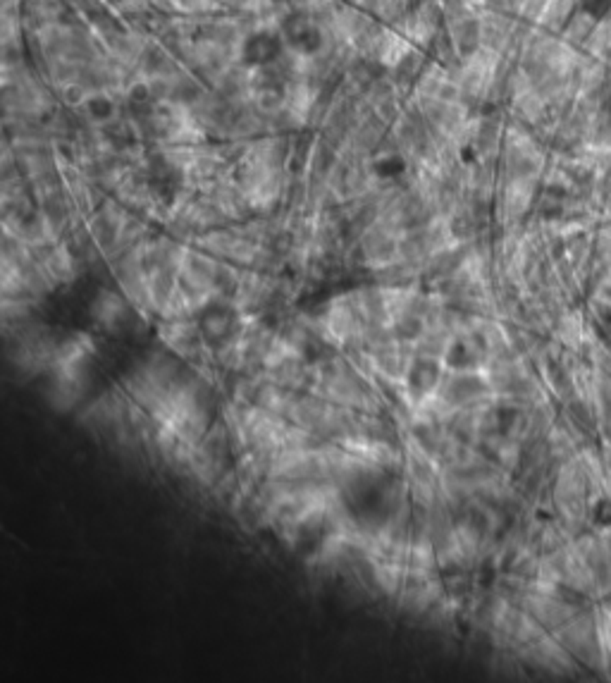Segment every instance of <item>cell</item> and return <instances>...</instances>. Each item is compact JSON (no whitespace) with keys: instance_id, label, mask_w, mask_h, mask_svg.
I'll use <instances>...</instances> for the list:
<instances>
[{"instance_id":"6da1fadb","label":"cell","mask_w":611,"mask_h":683,"mask_svg":"<svg viewBox=\"0 0 611 683\" xmlns=\"http://www.w3.org/2000/svg\"><path fill=\"white\" fill-rule=\"evenodd\" d=\"M93 315L98 318V323L108 325V328H115V325L127 315V306H124V301L119 299V296L105 292L98 296V301L93 304Z\"/></svg>"}]
</instances>
